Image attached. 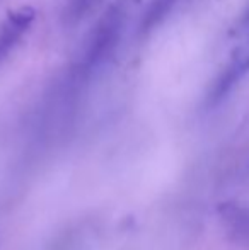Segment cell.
Segmentation results:
<instances>
[{
	"label": "cell",
	"mask_w": 249,
	"mask_h": 250,
	"mask_svg": "<svg viewBox=\"0 0 249 250\" xmlns=\"http://www.w3.org/2000/svg\"><path fill=\"white\" fill-rule=\"evenodd\" d=\"M217 216L227 238L237 247L249 249V204L227 201L219 204Z\"/></svg>",
	"instance_id": "6da1fadb"
},
{
	"label": "cell",
	"mask_w": 249,
	"mask_h": 250,
	"mask_svg": "<svg viewBox=\"0 0 249 250\" xmlns=\"http://www.w3.org/2000/svg\"><path fill=\"white\" fill-rule=\"evenodd\" d=\"M249 72V33L244 38V41L236 48L232 53V60H230L229 66L224 70V73L219 77V80L213 85L212 92L208 96V104L217 105L227 97V94L234 89L237 82L243 79L244 73Z\"/></svg>",
	"instance_id": "7a4b0ae2"
},
{
	"label": "cell",
	"mask_w": 249,
	"mask_h": 250,
	"mask_svg": "<svg viewBox=\"0 0 249 250\" xmlns=\"http://www.w3.org/2000/svg\"><path fill=\"white\" fill-rule=\"evenodd\" d=\"M26 29L27 27L21 26L19 22H16L14 19L7 17L5 24H3L2 29H0V58L9 53V50L16 44V41L23 36V33Z\"/></svg>",
	"instance_id": "3957f363"
},
{
	"label": "cell",
	"mask_w": 249,
	"mask_h": 250,
	"mask_svg": "<svg viewBox=\"0 0 249 250\" xmlns=\"http://www.w3.org/2000/svg\"><path fill=\"white\" fill-rule=\"evenodd\" d=\"M174 2H176V0H154L150 9L147 10L145 19H143V29H149V27L156 26V24L169 12V9L174 5Z\"/></svg>",
	"instance_id": "277c9868"
},
{
	"label": "cell",
	"mask_w": 249,
	"mask_h": 250,
	"mask_svg": "<svg viewBox=\"0 0 249 250\" xmlns=\"http://www.w3.org/2000/svg\"><path fill=\"white\" fill-rule=\"evenodd\" d=\"M249 26V7L246 9V12H244L243 19H241V27H246Z\"/></svg>",
	"instance_id": "5b68a950"
},
{
	"label": "cell",
	"mask_w": 249,
	"mask_h": 250,
	"mask_svg": "<svg viewBox=\"0 0 249 250\" xmlns=\"http://www.w3.org/2000/svg\"><path fill=\"white\" fill-rule=\"evenodd\" d=\"M82 2H86V0H82Z\"/></svg>",
	"instance_id": "8992f818"
}]
</instances>
